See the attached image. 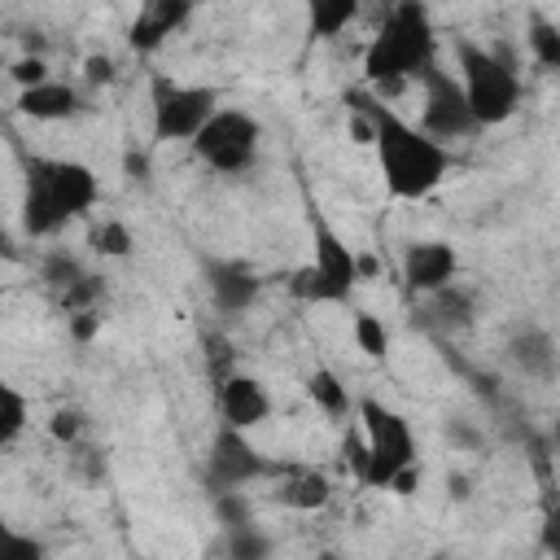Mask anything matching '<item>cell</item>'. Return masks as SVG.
<instances>
[{"mask_svg":"<svg viewBox=\"0 0 560 560\" xmlns=\"http://www.w3.org/2000/svg\"><path fill=\"white\" fill-rule=\"evenodd\" d=\"M346 105H354L372 131V144H376V158H381V175H385V188L402 201H420L429 197L446 171H451V149L429 140L420 127H411L407 118H398L394 109H385L376 96L368 92H346Z\"/></svg>","mask_w":560,"mask_h":560,"instance_id":"cell-1","label":"cell"},{"mask_svg":"<svg viewBox=\"0 0 560 560\" xmlns=\"http://www.w3.org/2000/svg\"><path fill=\"white\" fill-rule=\"evenodd\" d=\"M101 197V184L92 166L70 158H35L26 166L22 184V232L26 236H52L70 219L88 214Z\"/></svg>","mask_w":560,"mask_h":560,"instance_id":"cell-2","label":"cell"},{"mask_svg":"<svg viewBox=\"0 0 560 560\" xmlns=\"http://www.w3.org/2000/svg\"><path fill=\"white\" fill-rule=\"evenodd\" d=\"M438 57V35H433V18L424 4L407 0L394 4L385 26L372 35L368 52H363V70L368 83L381 92H398L407 79H420Z\"/></svg>","mask_w":560,"mask_h":560,"instance_id":"cell-3","label":"cell"},{"mask_svg":"<svg viewBox=\"0 0 560 560\" xmlns=\"http://www.w3.org/2000/svg\"><path fill=\"white\" fill-rule=\"evenodd\" d=\"M455 61H459V88H464V101H468V114L477 127L508 122L521 109V79L508 57H499L472 39H459Z\"/></svg>","mask_w":560,"mask_h":560,"instance_id":"cell-4","label":"cell"},{"mask_svg":"<svg viewBox=\"0 0 560 560\" xmlns=\"http://www.w3.org/2000/svg\"><path fill=\"white\" fill-rule=\"evenodd\" d=\"M359 416H363V433H368L359 481L372 486V490H389V481L398 472L416 468V433H411L407 416L385 407L381 398H363Z\"/></svg>","mask_w":560,"mask_h":560,"instance_id":"cell-5","label":"cell"},{"mask_svg":"<svg viewBox=\"0 0 560 560\" xmlns=\"http://www.w3.org/2000/svg\"><path fill=\"white\" fill-rule=\"evenodd\" d=\"M311 232H315V258L306 262V267H298L293 271V280H289V289L302 298V302H346L350 298V289L363 280L359 276V254L332 232V223L328 219H311Z\"/></svg>","mask_w":560,"mask_h":560,"instance_id":"cell-6","label":"cell"},{"mask_svg":"<svg viewBox=\"0 0 560 560\" xmlns=\"http://www.w3.org/2000/svg\"><path fill=\"white\" fill-rule=\"evenodd\" d=\"M258 144H262V127L245 109H214L210 122L192 136V153L210 171H223V175L249 171L258 158Z\"/></svg>","mask_w":560,"mask_h":560,"instance_id":"cell-7","label":"cell"},{"mask_svg":"<svg viewBox=\"0 0 560 560\" xmlns=\"http://www.w3.org/2000/svg\"><path fill=\"white\" fill-rule=\"evenodd\" d=\"M214 109H219L214 88L175 83L166 74L153 79V140H192Z\"/></svg>","mask_w":560,"mask_h":560,"instance_id":"cell-8","label":"cell"},{"mask_svg":"<svg viewBox=\"0 0 560 560\" xmlns=\"http://www.w3.org/2000/svg\"><path fill=\"white\" fill-rule=\"evenodd\" d=\"M420 88H424V109H420V131L438 144L446 140H464L477 131L472 114H468V101H464V88L451 70H442L438 61L420 74Z\"/></svg>","mask_w":560,"mask_h":560,"instance_id":"cell-9","label":"cell"},{"mask_svg":"<svg viewBox=\"0 0 560 560\" xmlns=\"http://www.w3.org/2000/svg\"><path fill=\"white\" fill-rule=\"evenodd\" d=\"M262 472H271V464L262 459V451L245 433H236V429L223 424L214 433V442H210V455H206V481H210V490L232 494V490L258 481Z\"/></svg>","mask_w":560,"mask_h":560,"instance_id":"cell-10","label":"cell"},{"mask_svg":"<svg viewBox=\"0 0 560 560\" xmlns=\"http://www.w3.org/2000/svg\"><path fill=\"white\" fill-rule=\"evenodd\" d=\"M455 271H459V254L446 241H411L402 249V280L411 293L433 298V293L451 289Z\"/></svg>","mask_w":560,"mask_h":560,"instance_id":"cell-11","label":"cell"},{"mask_svg":"<svg viewBox=\"0 0 560 560\" xmlns=\"http://www.w3.org/2000/svg\"><path fill=\"white\" fill-rule=\"evenodd\" d=\"M206 284H210V298H214V306L219 311H245V306H254V298L262 293V280H258V271L254 267H245V262H223V258H214V262H206Z\"/></svg>","mask_w":560,"mask_h":560,"instance_id":"cell-12","label":"cell"},{"mask_svg":"<svg viewBox=\"0 0 560 560\" xmlns=\"http://www.w3.org/2000/svg\"><path fill=\"white\" fill-rule=\"evenodd\" d=\"M219 411H223L228 429L245 433V429H254V424H262L271 416V398L254 376H228L223 394H219Z\"/></svg>","mask_w":560,"mask_h":560,"instance_id":"cell-13","label":"cell"},{"mask_svg":"<svg viewBox=\"0 0 560 560\" xmlns=\"http://www.w3.org/2000/svg\"><path fill=\"white\" fill-rule=\"evenodd\" d=\"M192 18L188 0H153L140 9V18L131 22V48L136 52H153L166 44V35H175L184 22Z\"/></svg>","mask_w":560,"mask_h":560,"instance_id":"cell-14","label":"cell"},{"mask_svg":"<svg viewBox=\"0 0 560 560\" xmlns=\"http://www.w3.org/2000/svg\"><path fill=\"white\" fill-rule=\"evenodd\" d=\"M83 109V96L70 88V83H39V88H26L18 96V114L22 118H35V122H61V118H74Z\"/></svg>","mask_w":560,"mask_h":560,"instance_id":"cell-15","label":"cell"},{"mask_svg":"<svg viewBox=\"0 0 560 560\" xmlns=\"http://www.w3.org/2000/svg\"><path fill=\"white\" fill-rule=\"evenodd\" d=\"M508 354H512V363L525 376H538V381H551L556 376V337L547 328H538V324H525L508 341Z\"/></svg>","mask_w":560,"mask_h":560,"instance_id":"cell-16","label":"cell"},{"mask_svg":"<svg viewBox=\"0 0 560 560\" xmlns=\"http://www.w3.org/2000/svg\"><path fill=\"white\" fill-rule=\"evenodd\" d=\"M276 499H280L284 508L315 512V508H324V503L332 499V486H328V477L315 472V468H289L284 481H280V494H276Z\"/></svg>","mask_w":560,"mask_h":560,"instance_id":"cell-17","label":"cell"},{"mask_svg":"<svg viewBox=\"0 0 560 560\" xmlns=\"http://www.w3.org/2000/svg\"><path fill=\"white\" fill-rule=\"evenodd\" d=\"M306 394H311L328 416H346V411H350V389L337 381L332 368H315V372L306 376Z\"/></svg>","mask_w":560,"mask_h":560,"instance_id":"cell-18","label":"cell"},{"mask_svg":"<svg viewBox=\"0 0 560 560\" xmlns=\"http://www.w3.org/2000/svg\"><path fill=\"white\" fill-rule=\"evenodd\" d=\"M359 18V4L354 0H319L311 4V35H341L350 22Z\"/></svg>","mask_w":560,"mask_h":560,"instance_id":"cell-19","label":"cell"},{"mask_svg":"<svg viewBox=\"0 0 560 560\" xmlns=\"http://www.w3.org/2000/svg\"><path fill=\"white\" fill-rule=\"evenodd\" d=\"M22 429H26V398L0 376V451L13 446L22 438Z\"/></svg>","mask_w":560,"mask_h":560,"instance_id":"cell-20","label":"cell"},{"mask_svg":"<svg viewBox=\"0 0 560 560\" xmlns=\"http://www.w3.org/2000/svg\"><path fill=\"white\" fill-rule=\"evenodd\" d=\"M88 245H92L96 254H105V258H127V254H131V232H127V223L105 219V223L92 228Z\"/></svg>","mask_w":560,"mask_h":560,"instance_id":"cell-21","label":"cell"},{"mask_svg":"<svg viewBox=\"0 0 560 560\" xmlns=\"http://www.w3.org/2000/svg\"><path fill=\"white\" fill-rule=\"evenodd\" d=\"M44 556L48 551L35 534H22L9 521H0V560H44Z\"/></svg>","mask_w":560,"mask_h":560,"instance_id":"cell-22","label":"cell"},{"mask_svg":"<svg viewBox=\"0 0 560 560\" xmlns=\"http://www.w3.org/2000/svg\"><path fill=\"white\" fill-rule=\"evenodd\" d=\"M354 341H359V350L368 354V359H381L385 350H389V332H385V324L376 319V315H354Z\"/></svg>","mask_w":560,"mask_h":560,"instance_id":"cell-23","label":"cell"},{"mask_svg":"<svg viewBox=\"0 0 560 560\" xmlns=\"http://www.w3.org/2000/svg\"><path fill=\"white\" fill-rule=\"evenodd\" d=\"M83 276H88V271H83L70 254H48V258H44V280H48V284H57L61 293H66L74 280H83Z\"/></svg>","mask_w":560,"mask_h":560,"instance_id":"cell-24","label":"cell"},{"mask_svg":"<svg viewBox=\"0 0 560 560\" xmlns=\"http://www.w3.org/2000/svg\"><path fill=\"white\" fill-rule=\"evenodd\" d=\"M96 298H101V280H96V276H83V280H74V284L61 293V306H66L70 315H83Z\"/></svg>","mask_w":560,"mask_h":560,"instance_id":"cell-25","label":"cell"},{"mask_svg":"<svg viewBox=\"0 0 560 560\" xmlns=\"http://www.w3.org/2000/svg\"><path fill=\"white\" fill-rule=\"evenodd\" d=\"M529 48L538 52V61H542V66H560V31H556V26L538 22V26H534V35H529Z\"/></svg>","mask_w":560,"mask_h":560,"instance_id":"cell-26","label":"cell"},{"mask_svg":"<svg viewBox=\"0 0 560 560\" xmlns=\"http://www.w3.org/2000/svg\"><path fill=\"white\" fill-rule=\"evenodd\" d=\"M232 556H236V560H262V556H267V538H262L254 525H236V534H232Z\"/></svg>","mask_w":560,"mask_h":560,"instance_id":"cell-27","label":"cell"},{"mask_svg":"<svg viewBox=\"0 0 560 560\" xmlns=\"http://www.w3.org/2000/svg\"><path fill=\"white\" fill-rule=\"evenodd\" d=\"M13 79L22 83V92H26V88L48 83V66H44V57H22V61L13 66Z\"/></svg>","mask_w":560,"mask_h":560,"instance_id":"cell-28","label":"cell"},{"mask_svg":"<svg viewBox=\"0 0 560 560\" xmlns=\"http://www.w3.org/2000/svg\"><path fill=\"white\" fill-rule=\"evenodd\" d=\"M83 79H88V83H109V79H114V57H101V52L88 57V61H83Z\"/></svg>","mask_w":560,"mask_h":560,"instance_id":"cell-29","label":"cell"},{"mask_svg":"<svg viewBox=\"0 0 560 560\" xmlns=\"http://www.w3.org/2000/svg\"><path fill=\"white\" fill-rule=\"evenodd\" d=\"M52 438L74 442V438H79V416H74V411H57V416H52Z\"/></svg>","mask_w":560,"mask_h":560,"instance_id":"cell-30","label":"cell"},{"mask_svg":"<svg viewBox=\"0 0 560 560\" xmlns=\"http://www.w3.org/2000/svg\"><path fill=\"white\" fill-rule=\"evenodd\" d=\"M96 324H101V319H96L92 311H83V315H70V332H74L79 341H88V337L96 332Z\"/></svg>","mask_w":560,"mask_h":560,"instance_id":"cell-31","label":"cell"},{"mask_svg":"<svg viewBox=\"0 0 560 560\" xmlns=\"http://www.w3.org/2000/svg\"><path fill=\"white\" fill-rule=\"evenodd\" d=\"M0 254H9V258H13V249H9V241H4V232H0Z\"/></svg>","mask_w":560,"mask_h":560,"instance_id":"cell-32","label":"cell"},{"mask_svg":"<svg viewBox=\"0 0 560 560\" xmlns=\"http://www.w3.org/2000/svg\"><path fill=\"white\" fill-rule=\"evenodd\" d=\"M319 560H341V556H337V551H324V556H319Z\"/></svg>","mask_w":560,"mask_h":560,"instance_id":"cell-33","label":"cell"}]
</instances>
